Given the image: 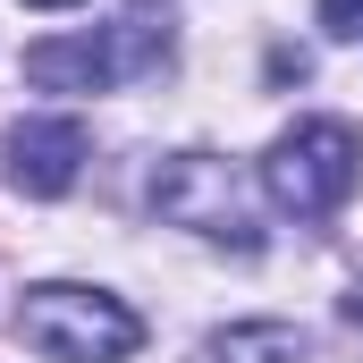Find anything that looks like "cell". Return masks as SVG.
<instances>
[{"label": "cell", "mask_w": 363, "mask_h": 363, "mask_svg": "<svg viewBox=\"0 0 363 363\" xmlns=\"http://www.w3.org/2000/svg\"><path fill=\"white\" fill-rule=\"evenodd\" d=\"M26 9H85V0H26Z\"/></svg>", "instance_id": "cell-8"}, {"label": "cell", "mask_w": 363, "mask_h": 363, "mask_svg": "<svg viewBox=\"0 0 363 363\" xmlns=\"http://www.w3.org/2000/svg\"><path fill=\"white\" fill-rule=\"evenodd\" d=\"M85 118H17L9 127V186L17 194H34V203H51V194H68V186L85 178Z\"/></svg>", "instance_id": "cell-4"}, {"label": "cell", "mask_w": 363, "mask_h": 363, "mask_svg": "<svg viewBox=\"0 0 363 363\" xmlns=\"http://www.w3.org/2000/svg\"><path fill=\"white\" fill-rule=\"evenodd\" d=\"M355 313H363V304H355Z\"/></svg>", "instance_id": "cell-9"}, {"label": "cell", "mask_w": 363, "mask_h": 363, "mask_svg": "<svg viewBox=\"0 0 363 363\" xmlns=\"http://www.w3.org/2000/svg\"><path fill=\"white\" fill-rule=\"evenodd\" d=\"M17 338L43 363H127L144 347L135 304H118L110 287H77V279H43L17 304Z\"/></svg>", "instance_id": "cell-1"}, {"label": "cell", "mask_w": 363, "mask_h": 363, "mask_svg": "<svg viewBox=\"0 0 363 363\" xmlns=\"http://www.w3.org/2000/svg\"><path fill=\"white\" fill-rule=\"evenodd\" d=\"M203 363H304V330L296 321H228L203 338Z\"/></svg>", "instance_id": "cell-6"}, {"label": "cell", "mask_w": 363, "mask_h": 363, "mask_svg": "<svg viewBox=\"0 0 363 363\" xmlns=\"http://www.w3.org/2000/svg\"><path fill=\"white\" fill-rule=\"evenodd\" d=\"M355 169H363V135L347 118H296L262 152V194L296 220H330L355 194Z\"/></svg>", "instance_id": "cell-2"}, {"label": "cell", "mask_w": 363, "mask_h": 363, "mask_svg": "<svg viewBox=\"0 0 363 363\" xmlns=\"http://www.w3.org/2000/svg\"><path fill=\"white\" fill-rule=\"evenodd\" d=\"M152 211L178 220V228H194V237H211V245H237V254L262 245L254 186L237 178L220 152H178V161H161V178H152Z\"/></svg>", "instance_id": "cell-3"}, {"label": "cell", "mask_w": 363, "mask_h": 363, "mask_svg": "<svg viewBox=\"0 0 363 363\" xmlns=\"http://www.w3.org/2000/svg\"><path fill=\"white\" fill-rule=\"evenodd\" d=\"M321 34L330 43H355L363 34V0H321Z\"/></svg>", "instance_id": "cell-7"}, {"label": "cell", "mask_w": 363, "mask_h": 363, "mask_svg": "<svg viewBox=\"0 0 363 363\" xmlns=\"http://www.w3.org/2000/svg\"><path fill=\"white\" fill-rule=\"evenodd\" d=\"M118 43L110 34H60V43H34L26 51V85H43V93H101V85H118Z\"/></svg>", "instance_id": "cell-5"}]
</instances>
